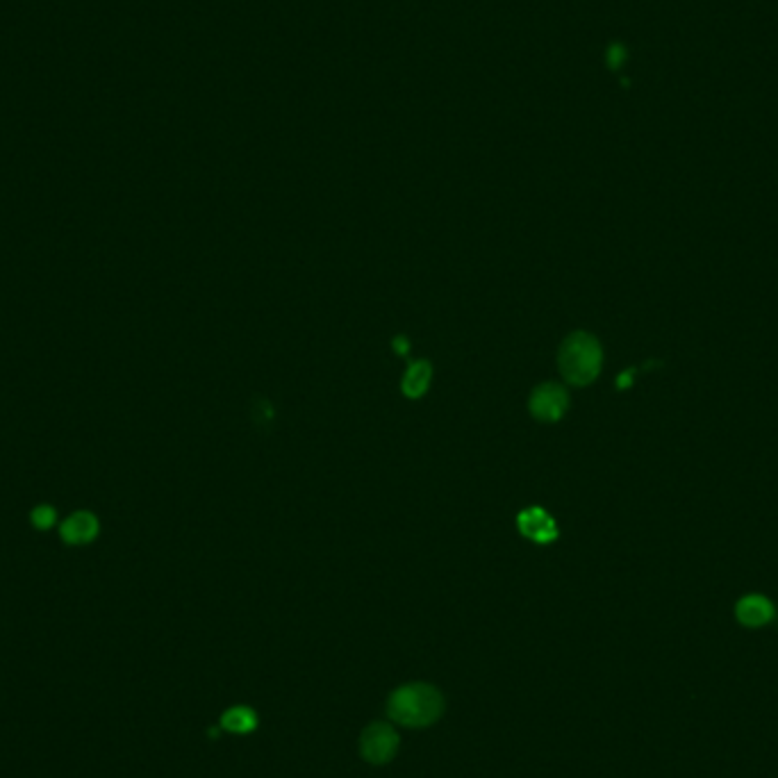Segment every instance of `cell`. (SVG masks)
Returning <instances> with one entry per match:
<instances>
[{
	"mask_svg": "<svg viewBox=\"0 0 778 778\" xmlns=\"http://www.w3.org/2000/svg\"><path fill=\"white\" fill-rule=\"evenodd\" d=\"M255 724H258V717L251 708H230L226 715L221 717V728H226L230 733H251Z\"/></svg>",
	"mask_w": 778,
	"mask_h": 778,
	"instance_id": "cell-9",
	"label": "cell"
},
{
	"mask_svg": "<svg viewBox=\"0 0 778 778\" xmlns=\"http://www.w3.org/2000/svg\"><path fill=\"white\" fill-rule=\"evenodd\" d=\"M32 524H35L37 528H41V531L51 528L55 524V508L39 506V508L32 510Z\"/></svg>",
	"mask_w": 778,
	"mask_h": 778,
	"instance_id": "cell-10",
	"label": "cell"
},
{
	"mask_svg": "<svg viewBox=\"0 0 778 778\" xmlns=\"http://www.w3.org/2000/svg\"><path fill=\"white\" fill-rule=\"evenodd\" d=\"M98 535V519L91 512H76L62 524V537L69 544H87Z\"/></svg>",
	"mask_w": 778,
	"mask_h": 778,
	"instance_id": "cell-7",
	"label": "cell"
},
{
	"mask_svg": "<svg viewBox=\"0 0 778 778\" xmlns=\"http://www.w3.org/2000/svg\"><path fill=\"white\" fill-rule=\"evenodd\" d=\"M774 615L776 610L772 606V601L767 597H760V594H749V597L740 599L738 606H735V617H738V622L749 628H760L769 624L774 619Z\"/></svg>",
	"mask_w": 778,
	"mask_h": 778,
	"instance_id": "cell-6",
	"label": "cell"
},
{
	"mask_svg": "<svg viewBox=\"0 0 778 778\" xmlns=\"http://www.w3.org/2000/svg\"><path fill=\"white\" fill-rule=\"evenodd\" d=\"M362 756L371 765H385L399 749V735L389 724H371L364 728L360 740Z\"/></svg>",
	"mask_w": 778,
	"mask_h": 778,
	"instance_id": "cell-3",
	"label": "cell"
},
{
	"mask_svg": "<svg viewBox=\"0 0 778 778\" xmlns=\"http://www.w3.org/2000/svg\"><path fill=\"white\" fill-rule=\"evenodd\" d=\"M569 405V396L565 392V387L546 383L533 389L531 394V415L540 421H558L562 415L567 412Z\"/></svg>",
	"mask_w": 778,
	"mask_h": 778,
	"instance_id": "cell-4",
	"label": "cell"
},
{
	"mask_svg": "<svg viewBox=\"0 0 778 778\" xmlns=\"http://www.w3.org/2000/svg\"><path fill=\"white\" fill-rule=\"evenodd\" d=\"M519 531L528 540L537 544H549L558 537V526L553 517L544 508H526L519 512L517 517Z\"/></svg>",
	"mask_w": 778,
	"mask_h": 778,
	"instance_id": "cell-5",
	"label": "cell"
},
{
	"mask_svg": "<svg viewBox=\"0 0 778 778\" xmlns=\"http://www.w3.org/2000/svg\"><path fill=\"white\" fill-rule=\"evenodd\" d=\"M558 364L562 376L571 385H590L599 376L603 364L601 344L590 333L569 335L560 346Z\"/></svg>",
	"mask_w": 778,
	"mask_h": 778,
	"instance_id": "cell-2",
	"label": "cell"
},
{
	"mask_svg": "<svg viewBox=\"0 0 778 778\" xmlns=\"http://www.w3.org/2000/svg\"><path fill=\"white\" fill-rule=\"evenodd\" d=\"M389 717L396 724L421 728L430 726L444 710V699L433 685L426 683H410L396 690L387 703Z\"/></svg>",
	"mask_w": 778,
	"mask_h": 778,
	"instance_id": "cell-1",
	"label": "cell"
},
{
	"mask_svg": "<svg viewBox=\"0 0 778 778\" xmlns=\"http://www.w3.org/2000/svg\"><path fill=\"white\" fill-rule=\"evenodd\" d=\"M430 376H433V371H430L428 362L419 360L415 364H410L401 383L403 394L408 396V399H419V396H424L428 392Z\"/></svg>",
	"mask_w": 778,
	"mask_h": 778,
	"instance_id": "cell-8",
	"label": "cell"
},
{
	"mask_svg": "<svg viewBox=\"0 0 778 778\" xmlns=\"http://www.w3.org/2000/svg\"><path fill=\"white\" fill-rule=\"evenodd\" d=\"M624 60H626V53H624L622 44H612L606 51V64L610 66V69H619Z\"/></svg>",
	"mask_w": 778,
	"mask_h": 778,
	"instance_id": "cell-11",
	"label": "cell"
}]
</instances>
